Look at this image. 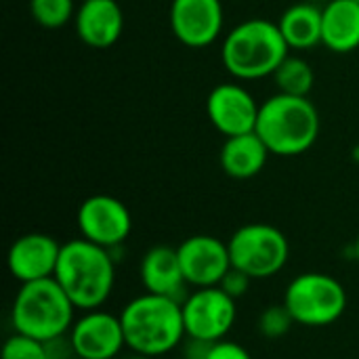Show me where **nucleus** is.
<instances>
[{"instance_id":"nucleus-4","label":"nucleus","mask_w":359,"mask_h":359,"mask_svg":"<svg viewBox=\"0 0 359 359\" xmlns=\"http://www.w3.org/2000/svg\"><path fill=\"white\" fill-rule=\"evenodd\" d=\"M320 111L309 97L278 93L261 103L255 133L271 156L294 158L309 151L320 137Z\"/></svg>"},{"instance_id":"nucleus-11","label":"nucleus","mask_w":359,"mask_h":359,"mask_svg":"<svg viewBox=\"0 0 359 359\" xmlns=\"http://www.w3.org/2000/svg\"><path fill=\"white\" fill-rule=\"evenodd\" d=\"M177 252H179L183 276L187 284L194 288L219 286L221 280L231 269L229 246L227 242L215 236H206V233L189 236L177 246Z\"/></svg>"},{"instance_id":"nucleus-7","label":"nucleus","mask_w":359,"mask_h":359,"mask_svg":"<svg viewBox=\"0 0 359 359\" xmlns=\"http://www.w3.org/2000/svg\"><path fill=\"white\" fill-rule=\"evenodd\" d=\"M231 267L248 273L252 280L278 276L290 257V244L282 229L267 223H248L233 231L227 242Z\"/></svg>"},{"instance_id":"nucleus-12","label":"nucleus","mask_w":359,"mask_h":359,"mask_svg":"<svg viewBox=\"0 0 359 359\" xmlns=\"http://www.w3.org/2000/svg\"><path fill=\"white\" fill-rule=\"evenodd\" d=\"M261 105L248 88L236 82L219 84L206 99V114L210 124L227 137L255 133Z\"/></svg>"},{"instance_id":"nucleus-6","label":"nucleus","mask_w":359,"mask_h":359,"mask_svg":"<svg viewBox=\"0 0 359 359\" xmlns=\"http://www.w3.org/2000/svg\"><path fill=\"white\" fill-rule=\"evenodd\" d=\"M284 307L294 324L305 328H326L339 322L347 309V292L343 284L320 271L297 276L284 290Z\"/></svg>"},{"instance_id":"nucleus-21","label":"nucleus","mask_w":359,"mask_h":359,"mask_svg":"<svg viewBox=\"0 0 359 359\" xmlns=\"http://www.w3.org/2000/svg\"><path fill=\"white\" fill-rule=\"evenodd\" d=\"M74 0H29V15L34 21L46 29H57L74 21L76 17Z\"/></svg>"},{"instance_id":"nucleus-28","label":"nucleus","mask_w":359,"mask_h":359,"mask_svg":"<svg viewBox=\"0 0 359 359\" xmlns=\"http://www.w3.org/2000/svg\"><path fill=\"white\" fill-rule=\"evenodd\" d=\"M358 2H359V0H358Z\"/></svg>"},{"instance_id":"nucleus-14","label":"nucleus","mask_w":359,"mask_h":359,"mask_svg":"<svg viewBox=\"0 0 359 359\" xmlns=\"http://www.w3.org/2000/svg\"><path fill=\"white\" fill-rule=\"evenodd\" d=\"M61 244L48 233H25L17 238L6 255L11 276L19 284L38 282L55 276Z\"/></svg>"},{"instance_id":"nucleus-2","label":"nucleus","mask_w":359,"mask_h":359,"mask_svg":"<svg viewBox=\"0 0 359 359\" xmlns=\"http://www.w3.org/2000/svg\"><path fill=\"white\" fill-rule=\"evenodd\" d=\"M133 353L162 358L183 345L187 339L183 322V305L160 294H139L130 299L118 313Z\"/></svg>"},{"instance_id":"nucleus-27","label":"nucleus","mask_w":359,"mask_h":359,"mask_svg":"<svg viewBox=\"0 0 359 359\" xmlns=\"http://www.w3.org/2000/svg\"><path fill=\"white\" fill-rule=\"evenodd\" d=\"M128 359H154V358H149V355H139V353H133V355H130Z\"/></svg>"},{"instance_id":"nucleus-22","label":"nucleus","mask_w":359,"mask_h":359,"mask_svg":"<svg viewBox=\"0 0 359 359\" xmlns=\"http://www.w3.org/2000/svg\"><path fill=\"white\" fill-rule=\"evenodd\" d=\"M0 359H50L48 358V345L32 339L27 334L21 332H13L4 345H2V353Z\"/></svg>"},{"instance_id":"nucleus-13","label":"nucleus","mask_w":359,"mask_h":359,"mask_svg":"<svg viewBox=\"0 0 359 359\" xmlns=\"http://www.w3.org/2000/svg\"><path fill=\"white\" fill-rule=\"evenodd\" d=\"M168 21L181 44L204 48L223 32V4L221 0H172Z\"/></svg>"},{"instance_id":"nucleus-23","label":"nucleus","mask_w":359,"mask_h":359,"mask_svg":"<svg viewBox=\"0 0 359 359\" xmlns=\"http://www.w3.org/2000/svg\"><path fill=\"white\" fill-rule=\"evenodd\" d=\"M292 326H294V320H292L290 311L284 307V303L265 307L259 316V322H257L259 334L265 339H271V341L286 337Z\"/></svg>"},{"instance_id":"nucleus-5","label":"nucleus","mask_w":359,"mask_h":359,"mask_svg":"<svg viewBox=\"0 0 359 359\" xmlns=\"http://www.w3.org/2000/svg\"><path fill=\"white\" fill-rule=\"evenodd\" d=\"M76 307L55 278L21 284L11 307L15 332L42 343L65 339L76 322Z\"/></svg>"},{"instance_id":"nucleus-26","label":"nucleus","mask_w":359,"mask_h":359,"mask_svg":"<svg viewBox=\"0 0 359 359\" xmlns=\"http://www.w3.org/2000/svg\"><path fill=\"white\" fill-rule=\"evenodd\" d=\"M353 255H355V259H358L359 263V236L358 240H355V244H353Z\"/></svg>"},{"instance_id":"nucleus-19","label":"nucleus","mask_w":359,"mask_h":359,"mask_svg":"<svg viewBox=\"0 0 359 359\" xmlns=\"http://www.w3.org/2000/svg\"><path fill=\"white\" fill-rule=\"evenodd\" d=\"M276 23L290 50H309L322 44V8L316 4H292Z\"/></svg>"},{"instance_id":"nucleus-8","label":"nucleus","mask_w":359,"mask_h":359,"mask_svg":"<svg viewBox=\"0 0 359 359\" xmlns=\"http://www.w3.org/2000/svg\"><path fill=\"white\" fill-rule=\"evenodd\" d=\"M181 305L185 332L191 341L219 343L231 332L238 320V301L219 286L196 288Z\"/></svg>"},{"instance_id":"nucleus-25","label":"nucleus","mask_w":359,"mask_h":359,"mask_svg":"<svg viewBox=\"0 0 359 359\" xmlns=\"http://www.w3.org/2000/svg\"><path fill=\"white\" fill-rule=\"evenodd\" d=\"M206 359H252V355L240 343L223 339V341L210 345V349L206 353Z\"/></svg>"},{"instance_id":"nucleus-16","label":"nucleus","mask_w":359,"mask_h":359,"mask_svg":"<svg viewBox=\"0 0 359 359\" xmlns=\"http://www.w3.org/2000/svg\"><path fill=\"white\" fill-rule=\"evenodd\" d=\"M78 38L90 48H109L124 29V13L118 0H84L74 17Z\"/></svg>"},{"instance_id":"nucleus-18","label":"nucleus","mask_w":359,"mask_h":359,"mask_svg":"<svg viewBox=\"0 0 359 359\" xmlns=\"http://www.w3.org/2000/svg\"><path fill=\"white\" fill-rule=\"evenodd\" d=\"M322 44L339 55L359 48L358 0H330L322 8Z\"/></svg>"},{"instance_id":"nucleus-3","label":"nucleus","mask_w":359,"mask_h":359,"mask_svg":"<svg viewBox=\"0 0 359 359\" xmlns=\"http://www.w3.org/2000/svg\"><path fill=\"white\" fill-rule=\"evenodd\" d=\"M290 48L278 23L252 17L238 23L221 44V61L236 80H261L273 76Z\"/></svg>"},{"instance_id":"nucleus-1","label":"nucleus","mask_w":359,"mask_h":359,"mask_svg":"<svg viewBox=\"0 0 359 359\" xmlns=\"http://www.w3.org/2000/svg\"><path fill=\"white\" fill-rule=\"evenodd\" d=\"M53 278L78 311L101 309L109 301L116 286L114 250L84 238L69 240L61 244V255Z\"/></svg>"},{"instance_id":"nucleus-15","label":"nucleus","mask_w":359,"mask_h":359,"mask_svg":"<svg viewBox=\"0 0 359 359\" xmlns=\"http://www.w3.org/2000/svg\"><path fill=\"white\" fill-rule=\"evenodd\" d=\"M139 278H141L145 292L168 297L179 303H183L185 297L189 294L187 292L189 284L183 276L177 248H170L164 244L151 246L141 259Z\"/></svg>"},{"instance_id":"nucleus-24","label":"nucleus","mask_w":359,"mask_h":359,"mask_svg":"<svg viewBox=\"0 0 359 359\" xmlns=\"http://www.w3.org/2000/svg\"><path fill=\"white\" fill-rule=\"evenodd\" d=\"M250 284H252V278H250L248 273H244V271L231 267V269L227 271V276L221 280L219 288H221L223 292H227L231 299L240 301V299L246 297V292L250 290Z\"/></svg>"},{"instance_id":"nucleus-17","label":"nucleus","mask_w":359,"mask_h":359,"mask_svg":"<svg viewBox=\"0 0 359 359\" xmlns=\"http://www.w3.org/2000/svg\"><path fill=\"white\" fill-rule=\"evenodd\" d=\"M269 156L271 151L267 149L263 139L257 133H246L225 139L219 151V162L227 177L246 181L257 177L265 168Z\"/></svg>"},{"instance_id":"nucleus-9","label":"nucleus","mask_w":359,"mask_h":359,"mask_svg":"<svg viewBox=\"0 0 359 359\" xmlns=\"http://www.w3.org/2000/svg\"><path fill=\"white\" fill-rule=\"evenodd\" d=\"M76 223L80 238L109 250L120 248L133 231L130 210L122 200L107 194L86 198L78 208Z\"/></svg>"},{"instance_id":"nucleus-20","label":"nucleus","mask_w":359,"mask_h":359,"mask_svg":"<svg viewBox=\"0 0 359 359\" xmlns=\"http://www.w3.org/2000/svg\"><path fill=\"white\" fill-rule=\"evenodd\" d=\"M273 80H276L278 93L292 95V97H309L313 82H316V74L309 61L297 55H288L280 63V67L273 72Z\"/></svg>"},{"instance_id":"nucleus-10","label":"nucleus","mask_w":359,"mask_h":359,"mask_svg":"<svg viewBox=\"0 0 359 359\" xmlns=\"http://www.w3.org/2000/svg\"><path fill=\"white\" fill-rule=\"evenodd\" d=\"M67 343L76 359H116L126 347L120 316L103 307L84 311L76 318Z\"/></svg>"}]
</instances>
